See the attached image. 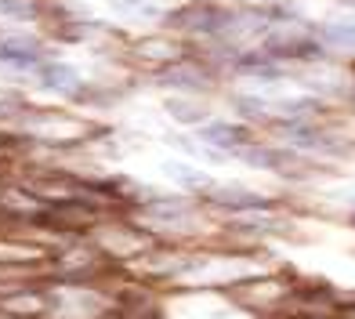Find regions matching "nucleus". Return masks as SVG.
<instances>
[{"mask_svg": "<svg viewBox=\"0 0 355 319\" xmlns=\"http://www.w3.org/2000/svg\"><path fill=\"white\" fill-rule=\"evenodd\" d=\"M322 40L337 51H355V26H327L322 29Z\"/></svg>", "mask_w": 355, "mask_h": 319, "instance_id": "5", "label": "nucleus"}, {"mask_svg": "<svg viewBox=\"0 0 355 319\" xmlns=\"http://www.w3.org/2000/svg\"><path fill=\"white\" fill-rule=\"evenodd\" d=\"M167 113L174 120H185V123H203L207 109L203 105H185V102H167Z\"/></svg>", "mask_w": 355, "mask_h": 319, "instance_id": "8", "label": "nucleus"}, {"mask_svg": "<svg viewBox=\"0 0 355 319\" xmlns=\"http://www.w3.org/2000/svg\"><path fill=\"white\" fill-rule=\"evenodd\" d=\"M225 19H229L225 11L211 4H196V8H185L174 22L182 29H192V33H218V29H225Z\"/></svg>", "mask_w": 355, "mask_h": 319, "instance_id": "1", "label": "nucleus"}, {"mask_svg": "<svg viewBox=\"0 0 355 319\" xmlns=\"http://www.w3.org/2000/svg\"><path fill=\"white\" fill-rule=\"evenodd\" d=\"M167 84H178V87H203L207 76L200 69H171V76H164Z\"/></svg>", "mask_w": 355, "mask_h": 319, "instance_id": "9", "label": "nucleus"}, {"mask_svg": "<svg viewBox=\"0 0 355 319\" xmlns=\"http://www.w3.org/2000/svg\"><path fill=\"white\" fill-rule=\"evenodd\" d=\"M40 84H44L47 91H62V94H69V91H76V87H80V73H76L73 66H47V69L40 73Z\"/></svg>", "mask_w": 355, "mask_h": 319, "instance_id": "4", "label": "nucleus"}, {"mask_svg": "<svg viewBox=\"0 0 355 319\" xmlns=\"http://www.w3.org/2000/svg\"><path fill=\"white\" fill-rule=\"evenodd\" d=\"M167 174H171V178H178V182H185V185H207V174L189 171L182 164H167Z\"/></svg>", "mask_w": 355, "mask_h": 319, "instance_id": "11", "label": "nucleus"}, {"mask_svg": "<svg viewBox=\"0 0 355 319\" xmlns=\"http://www.w3.org/2000/svg\"><path fill=\"white\" fill-rule=\"evenodd\" d=\"M221 203H232V207H261V196L254 193H243V185H225L214 193Z\"/></svg>", "mask_w": 355, "mask_h": 319, "instance_id": "6", "label": "nucleus"}, {"mask_svg": "<svg viewBox=\"0 0 355 319\" xmlns=\"http://www.w3.org/2000/svg\"><path fill=\"white\" fill-rule=\"evenodd\" d=\"M200 138L218 149H239L247 141V131L243 127H232V123H207V127H200Z\"/></svg>", "mask_w": 355, "mask_h": 319, "instance_id": "2", "label": "nucleus"}, {"mask_svg": "<svg viewBox=\"0 0 355 319\" xmlns=\"http://www.w3.org/2000/svg\"><path fill=\"white\" fill-rule=\"evenodd\" d=\"M0 15H8V19H33V4L29 0H0Z\"/></svg>", "mask_w": 355, "mask_h": 319, "instance_id": "10", "label": "nucleus"}, {"mask_svg": "<svg viewBox=\"0 0 355 319\" xmlns=\"http://www.w3.org/2000/svg\"><path fill=\"white\" fill-rule=\"evenodd\" d=\"M0 58L29 66V62L40 58V44L29 40V37H4V40H0Z\"/></svg>", "mask_w": 355, "mask_h": 319, "instance_id": "3", "label": "nucleus"}, {"mask_svg": "<svg viewBox=\"0 0 355 319\" xmlns=\"http://www.w3.org/2000/svg\"><path fill=\"white\" fill-rule=\"evenodd\" d=\"M261 4H265V0H261Z\"/></svg>", "mask_w": 355, "mask_h": 319, "instance_id": "12", "label": "nucleus"}, {"mask_svg": "<svg viewBox=\"0 0 355 319\" xmlns=\"http://www.w3.org/2000/svg\"><path fill=\"white\" fill-rule=\"evenodd\" d=\"M109 4L116 11H123L127 19H153V15H159L149 0H109Z\"/></svg>", "mask_w": 355, "mask_h": 319, "instance_id": "7", "label": "nucleus"}]
</instances>
